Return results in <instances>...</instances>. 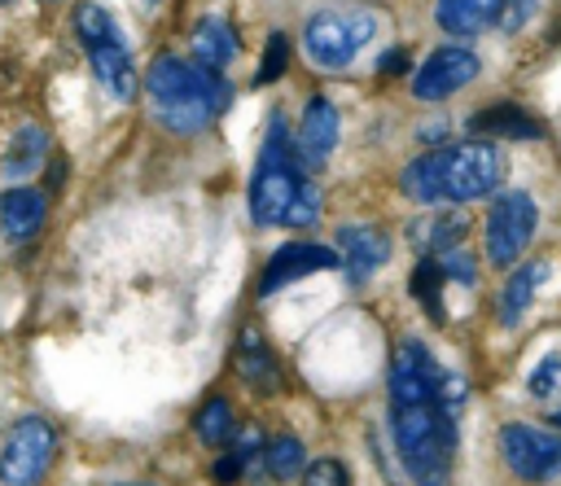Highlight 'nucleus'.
<instances>
[{
  "mask_svg": "<svg viewBox=\"0 0 561 486\" xmlns=\"http://www.w3.org/2000/svg\"><path fill=\"white\" fill-rule=\"evenodd\" d=\"M263 468L272 473V477H294V473H302L307 468V451H302V442L294 438V433H280V438H272L267 442V451H263Z\"/></svg>",
  "mask_w": 561,
  "mask_h": 486,
  "instance_id": "24",
  "label": "nucleus"
},
{
  "mask_svg": "<svg viewBox=\"0 0 561 486\" xmlns=\"http://www.w3.org/2000/svg\"><path fill=\"white\" fill-rule=\"evenodd\" d=\"M456 385H465L456 372H447L425 342L408 337L399 342L394 359H390V407H416V403H434L443 394H451Z\"/></svg>",
  "mask_w": 561,
  "mask_h": 486,
  "instance_id": "7",
  "label": "nucleus"
},
{
  "mask_svg": "<svg viewBox=\"0 0 561 486\" xmlns=\"http://www.w3.org/2000/svg\"><path fill=\"white\" fill-rule=\"evenodd\" d=\"M285 66H289V35H285V31H272V35L263 39V57H259L254 83H259V88L276 83V79L285 74Z\"/></svg>",
  "mask_w": 561,
  "mask_h": 486,
  "instance_id": "26",
  "label": "nucleus"
},
{
  "mask_svg": "<svg viewBox=\"0 0 561 486\" xmlns=\"http://www.w3.org/2000/svg\"><path fill=\"white\" fill-rule=\"evenodd\" d=\"M508 175V158L495 140H465V144H434L399 171V193L416 206H465L500 193Z\"/></svg>",
  "mask_w": 561,
  "mask_h": 486,
  "instance_id": "1",
  "label": "nucleus"
},
{
  "mask_svg": "<svg viewBox=\"0 0 561 486\" xmlns=\"http://www.w3.org/2000/svg\"><path fill=\"white\" fill-rule=\"evenodd\" d=\"M469 136H482V140H543V123L517 105V101H491L482 105L478 114H469Z\"/></svg>",
  "mask_w": 561,
  "mask_h": 486,
  "instance_id": "14",
  "label": "nucleus"
},
{
  "mask_svg": "<svg viewBox=\"0 0 561 486\" xmlns=\"http://www.w3.org/2000/svg\"><path fill=\"white\" fill-rule=\"evenodd\" d=\"M504 4H508V0H434V22H438L443 35L469 39V35L495 31Z\"/></svg>",
  "mask_w": 561,
  "mask_h": 486,
  "instance_id": "17",
  "label": "nucleus"
},
{
  "mask_svg": "<svg viewBox=\"0 0 561 486\" xmlns=\"http://www.w3.org/2000/svg\"><path fill=\"white\" fill-rule=\"evenodd\" d=\"M48 4H53V0H48Z\"/></svg>",
  "mask_w": 561,
  "mask_h": 486,
  "instance_id": "36",
  "label": "nucleus"
},
{
  "mask_svg": "<svg viewBox=\"0 0 561 486\" xmlns=\"http://www.w3.org/2000/svg\"><path fill=\"white\" fill-rule=\"evenodd\" d=\"M145 96H149V109L153 118L167 127V131H180V136H193L202 127H210L232 88L224 83L219 70L202 66V61H184L175 53H158L145 70Z\"/></svg>",
  "mask_w": 561,
  "mask_h": 486,
  "instance_id": "2",
  "label": "nucleus"
},
{
  "mask_svg": "<svg viewBox=\"0 0 561 486\" xmlns=\"http://www.w3.org/2000/svg\"><path fill=\"white\" fill-rule=\"evenodd\" d=\"M465 403V385L434 403L416 407H390V433L394 451L416 486H447L451 460H456V412Z\"/></svg>",
  "mask_w": 561,
  "mask_h": 486,
  "instance_id": "3",
  "label": "nucleus"
},
{
  "mask_svg": "<svg viewBox=\"0 0 561 486\" xmlns=\"http://www.w3.org/2000/svg\"><path fill=\"white\" fill-rule=\"evenodd\" d=\"M548 276H552V267H548L543 258L508 267V280H504L500 302H495V315H500V324H504V328H517V324L526 320V311H530V302H535V293L543 289V280H548Z\"/></svg>",
  "mask_w": 561,
  "mask_h": 486,
  "instance_id": "16",
  "label": "nucleus"
},
{
  "mask_svg": "<svg viewBox=\"0 0 561 486\" xmlns=\"http://www.w3.org/2000/svg\"><path fill=\"white\" fill-rule=\"evenodd\" d=\"M61 180H66V162L53 158V166H48V188H61Z\"/></svg>",
  "mask_w": 561,
  "mask_h": 486,
  "instance_id": "33",
  "label": "nucleus"
},
{
  "mask_svg": "<svg viewBox=\"0 0 561 486\" xmlns=\"http://www.w3.org/2000/svg\"><path fill=\"white\" fill-rule=\"evenodd\" d=\"M302 486H351L342 460H316L302 468Z\"/></svg>",
  "mask_w": 561,
  "mask_h": 486,
  "instance_id": "29",
  "label": "nucleus"
},
{
  "mask_svg": "<svg viewBox=\"0 0 561 486\" xmlns=\"http://www.w3.org/2000/svg\"><path fill=\"white\" fill-rule=\"evenodd\" d=\"M535 9H539V0H508L504 13H500V26H495V31H500V35H517V31L535 18Z\"/></svg>",
  "mask_w": 561,
  "mask_h": 486,
  "instance_id": "30",
  "label": "nucleus"
},
{
  "mask_svg": "<svg viewBox=\"0 0 561 486\" xmlns=\"http://www.w3.org/2000/svg\"><path fill=\"white\" fill-rule=\"evenodd\" d=\"M88 57H92L96 79H101L118 101H127V96L136 92V66H131V53H127L118 26H110L101 39H92V44H88Z\"/></svg>",
  "mask_w": 561,
  "mask_h": 486,
  "instance_id": "15",
  "label": "nucleus"
},
{
  "mask_svg": "<svg viewBox=\"0 0 561 486\" xmlns=\"http://www.w3.org/2000/svg\"><path fill=\"white\" fill-rule=\"evenodd\" d=\"M443 285H447V271H443V263H438L434 254H421V263L412 267V280H408V289H412V298L425 306V315H430L434 324H443V320H447Z\"/></svg>",
  "mask_w": 561,
  "mask_h": 486,
  "instance_id": "22",
  "label": "nucleus"
},
{
  "mask_svg": "<svg viewBox=\"0 0 561 486\" xmlns=\"http://www.w3.org/2000/svg\"><path fill=\"white\" fill-rule=\"evenodd\" d=\"M241 473H245V464H241L232 451H228V455H219V464H215V482H237Z\"/></svg>",
  "mask_w": 561,
  "mask_h": 486,
  "instance_id": "32",
  "label": "nucleus"
},
{
  "mask_svg": "<svg viewBox=\"0 0 561 486\" xmlns=\"http://www.w3.org/2000/svg\"><path fill=\"white\" fill-rule=\"evenodd\" d=\"M526 390H530V398L561 407V350L543 355V359L530 368V377H526Z\"/></svg>",
  "mask_w": 561,
  "mask_h": 486,
  "instance_id": "25",
  "label": "nucleus"
},
{
  "mask_svg": "<svg viewBox=\"0 0 561 486\" xmlns=\"http://www.w3.org/2000/svg\"><path fill=\"white\" fill-rule=\"evenodd\" d=\"M377 31H381V22L373 9H359V4L320 9L302 26V53L320 70H346L377 39Z\"/></svg>",
  "mask_w": 561,
  "mask_h": 486,
  "instance_id": "5",
  "label": "nucleus"
},
{
  "mask_svg": "<svg viewBox=\"0 0 561 486\" xmlns=\"http://www.w3.org/2000/svg\"><path fill=\"white\" fill-rule=\"evenodd\" d=\"M57 455V433L44 416H22L0 447V486H35Z\"/></svg>",
  "mask_w": 561,
  "mask_h": 486,
  "instance_id": "8",
  "label": "nucleus"
},
{
  "mask_svg": "<svg viewBox=\"0 0 561 486\" xmlns=\"http://www.w3.org/2000/svg\"><path fill=\"white\" fill-rule=\"evenodd\" d=\"M320 188L316 184H307L302 193H298V201H294V210H289V219H285V228H311L316 219H320Z\"/></svg>",
  "mask_w": 561,
  "mask_h": 486,
  "instance_id": "28",
  "label": "nucleus"
},
{
  "mask_svg": "<svg viewBox=\"0 0 561 486\" xmlns=\"http://www.w3.org/2000/svg\"><path fill=\"white\" fill-rule=\"evenodd\" d=\"M145 4H158V0H145Z\"/></svg>",
  "mask_w": 561,
  "mask_h": 486,
  "instance_id": "34",
  "label": "nucleus"
},
{
  "mask_svg": "<svg viewBox=\"0 0 561 486\" xmlns=\"http://www.w3.org/2000/svg\"><path fill=\"white\" fill-rule=\"evenodd\" d=\"M337 245H342L337 254H342V271L351 285H364L373 271L390 263V236L377 223H342Z\"/></svg>",
  "mask_w": 561,
  "mask_h": 486,
  "instance_id": "12",
  "label": "nucleus"
},
{
  "mask_svg": "<svg viewBox=\"0 0 561 486\" xmlns=\"http://www.w3.org/2000/svg\"><path fill=\"white\" fill-rule=\"evenodd\" d=\"M557 425H561V416H557Z\"/></svg>",
  "mask_w": 561,
  "mask_h": 486,
  "instance_id": "35",
  "label": "nucleus"
},
{
  "mask_svg": "<svg viewBox=\"0 0 561 486\" xmlns=\"http://www.w3.org/2000/svg\"><path fill=\"white\" fill-rule=\"evenodd\" d=\"M495 442H500V460L508 464L513 477H522L530 486L561 477V433L535 429V425H504Z\"/></svg>",
  "mask_w": 561,
  "mask_h": 486,
  "instance_id": "9",
  "label": "nucleus"
},
{
  "mask_svg": "<svg viewBox=\"0 0 561 486\" xmlns=\"http://www.w3.org/2000/svg\"><path fill=\"white\" fill-rule=\"evenodd\" d=\"M237 372L245 377V385H254L259 394H276L280 390V363L272 355V346L263 342L259 328H245L237 337Z\"/></svg>",
  "mask_w": 561,
  "mask_h": 486,
  "instance_id": "19",
  "label": "nucleus"
},
{
  "mask_svg": "<svg viewBox=\"0 0 561 486\" xmlns=\"http://www.w3.org/2000/svg\"><path fill=\"white\" fill-rule=\"evenodd\" d=\"M0 4H4V0H0Z\"/></svg>",
  "mask_w": 561,
  "mask_h": 486,
  "instance_id": "37",
  "label": "nucleus"
},
{
  "mask_svg": "<svg viewBox=\"0 0 561 486\" xmlns=\"http://www.w3.org/2000/svg\"><path fill=\"white\" fill-rule=\"evenodd\" d=\"M307 171L311 166L302 162L298 140L289 136L285 118L272 114L263 149H259V162H254V175H250V215H254V223H263V228L285 223L294 201H298V193L311 184Z\"/></svg>",
  "mask_w": 561,
  "mask_h": 486,
  "instance_id": "4",
  "label": "nucleus"
},
{
  "mask_svg": "<svg viewBox=\"0 0 561 486\" xmlns=\"http://www.w3.org/2000/svg\"><path fill=\"white\" fill-rule=\"evenodd\" d=\"M44 215H48V197L39 188H4L0 193V228L13 245L31 241L39 228H44Z\"/></svg>",
  "mask_w": 561,
  "mask_h": 486,
  "instance_id": "18",
  "label": "nucleus"
},
{
  "mask_svg": "<svg viewBox=\"0 0 561 486\" xmlns=\"http://www.w3.org/2000/svg\"><path fill=\"white\" fill-rule=\"evenodd\" d=\"M337 136H342V118H337V105L329 96H311L302 118H298V153L307 166H324L337 149Z\"/></svg>",
  "mask_w": 561,
  "mask_h": 486,
  "instance_id": "13",
  "label": "nucleus"
},
{
  "mask_svg": "<svg viewBox=\"0 0 561 486\" xmlns=\"http://www.w3.org/2000/svg\"><path fill=\"white\" fill-rule=\"evenodd\" d=\"M438 263H443V271H447V280H456V285H478V263H473V254L465 250V241L460 245H447V250H438L434 254Z\"/></svg>",
  "mask_w": 561,
  "mask_h": 486,
  "instance_id": "27",
  "label": "nucleus"
},
{
  "mask_svg": "<svg viewBox=\"0 0 561 486\" xmlns=\"http://www.w3.org/2000/svg\"><path fill=\"white\" fill-rule=\"evenodd\" d=\"M478 70H482V57H478L473 48H465V44H443V48H434V53L412 70V96L425 101V105L447 101V96H456L460 88H469V83L478 79Z\"/></svg>",
  "mask_w": 561,
  "mask_h": 486,
  "instance_id": "10",
  "label": "nucleus"
},
{
  "mask_svg": "<svg viewBox=\"0 0 561 486\" xmlns=\"http://www.w3.org/2000/svg\"><path fill=\"white\" fill-rule=\"evenodd\" d=\"M337 263H342V254L333 245H320V241H285L267 258V267L259 276V298H272L276 289H285V285H294V280H302L311 271H329Z\"/></svg>",
  "mask_w": 561,
  "mask_h": 486,
  "instance_id": "11",
  "label": "nucleus"
},
{
  "mask_svg": "<svg viewBox=\"0 0 561 486\" xmlns=\"http://www.w3.org/2000/svg\"><path fill=\"white\" fill-rule=\"evenodd\" d=\"M377 70H381V74H403V70H416V66H412L408 48H390V53H381Z\"/></svg>",
  "mask_w": 561,
  "mask_h": 486,
  "instance_id": "31",
  "label": "nucleus"
},
{
  "mask_svg": "<svg viewBox=\"0 0 561 486\" xmlns=\"http://www.w3.org/2000/svg\"><path fill=\"white\" fill-rule=\"evenodd\" d=\"M539 228V206L526 188H504L495 193L491 210H486V228H482V245H486V263L508 271L522 263V254L530 250Z\"/></svg>",
  "mask_w": 561,
  "mask_h": 486,
  "instance_id": "6",
  "label": "nucleus"
},
{
  "mask_svg": "<svg viewBox=\"0 0 561 486\" xmlns=\"http://www.w3.org/2000/svg\"><path fill=\"white\" fill-rule=\"evenodd\" d=\"M188 48H193V61H202L210 70H224L237 57V31L224 18L206 13V18H197V26L188 35Z\"/></svg>",
  "mask_w": 561,
  "mask_h": 486,
  "instance_id": "20",
  "label": "nucleus"
},
{
  "mask_svg": "<svg viewBox=\"0 0 561 486\" xmlns=\"http://www.w3.org/2000/svg\"><path fill=\"white\" fill-rule=\"evenodd\" d=\"M44 153H48V131L35 127V123H26V127H18V136L9 140V149L0 158V175L4 180H26V175L39 171Z\"/></svg>",
  "mask_w": 561,
  "mask_h": 486,
  "instance_id": "21",
  "label": "nucleus"
},
{
  "mask_svg": "<svg viewBox=\"0 0 561 486\" xmlns=\"http://www.w3.org/2000/svg\"><path fill=\"white\" fill-rule=\"evenodd\" d=\"M193 429H197V438L206 442V447H219V442H228L232 433H237V420H232V403L228 398H206L202 407H197V420H193Z\"/></svg>",
  "mask_w": 561,
  "mask_h": 486,
  "instance_id": "23",
  "label": "nucleus"
}]
</instances>
